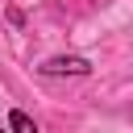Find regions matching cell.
<instances>
[{
    "label": "cell",
    "instance_id": "cell-1",
    "mask_svg": "<svg viewBox=\"0 0 133 133\" xmlns=\"http://www.w3.org/2000/svg\"><path fill=\"white\" fill-rule=\"evenodd\" d=\"M37 71H42V75H87L91 62L79 58V54H62V58H46Z\"/></svg>",
    "mask_w": 133,
    "mask_h": 133
},
{
    "label": "cell",
    "instance_id": "cell-2",
    "mask_svg": "<svg viewBox=\"0 0 133 133\" xmlns=\"http://www.w3.org/2000/svg\"><path fill=\"white\" fill-rule=\"evenodd\" d=\"M8 125H12V133H37V125H33V121H29V116H25L21 108H17L12 116H8Z\"/></svg>",
    "mask_w": 133,
    "mask_h": 133
}]
</instances>
